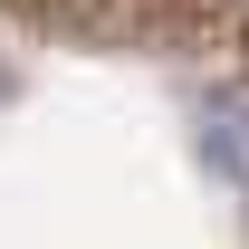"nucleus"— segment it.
Segmentation results:
<instances>
[{
  "instance_id": "nucleus-1",
  "label": "nucleus",
  "mask_w": 249,
  "mask_h": 249,
  "mask_svg": "<svg viewBox=\"0 0 249 249\" xmlns=\"http://www.w3.org/2000/svg\"><path fill=\"white\" fill-rule=\"evenodd\" d=\"M0 249H249V0H0Z\"/></svg>"
}]
</instances>
